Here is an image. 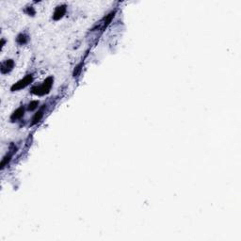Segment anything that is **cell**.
Segmentation results:
<instances>
[{"instance_id":"6da1fadb","label":"cell","mask_w":241,"mask_h":241,"mask_svg":"<svg viewBox=\"0 0 241 241\" xmlns=\"http://www.w3.org/2000/svg\"><path fill=\"white\" fill-rule=\"evenodd\" d=\"M53 82H54V78L52 77H47L41 85L33 87L32 90H31V92L33 94L39 95V96L47 94L48 92L50 91V90H51V88L53 86Z\"/></svg>"},{"instance_id":"7a4b0ae2","label":"cell","mask_w":241,"mask_h":241,"mask_svg":"<svg viewBox=\"0 0 241 241\" xmlns=\"http://www.w3.org/2000/svg\"><path fill=\"white\" fill-rule=\"evenodd\" d=\"M33 81V76L32 75H28L24 77L23 79L19 80L18 82H16L15 84H13L11 88V91H16L19 90H22L24 88H26L27 86H28L31 82Z\"/></svg>"},{"instance_id":"3957f363","label":"cell","mask_w":241,"mask_h":241,"mask_svg":"<svg viewBox=\"0 0 241 241\" xmlns=\"http://www.w3.org/2000/svg\"><path fill=\"white\" fill-rule=\"evenodd\" d=\"M14 67V61L12 59H7L5 60L2 64H1V68H0V71L3 75H6L13 69Z\"/></svg>"},{"instance_id":"277c9868","label":"cell","mask_w":241,"mask_h":241,"mask_svg":"<svg viewBox=\"0 0 241 241\" xmlns=\"http://www.w3.org/2000/svg\"><path fill=\"white\" fill-rule=\"evenodd\" d=\"M66 11H67V9H66V5H60V6H58V7L56 8V10H55V11H54L53 19H54L55 21H58V20L61 19V18L65 15Z\"/></svg>"},{"instance_id":"5b68a950","label":"cell","mask_w":241,"mask_h":241,"mask_svg":"<svg viewBox=\"0 0 241 241\" xmlns=\"http://www.w3.org/2000/svg\"><path fill=\"white\" fill-rule=\"evenodd\" d=\"M24 114H25V108H24V107H20L11 114V120H12V122L17 120H20L21 118L24 117Z\"/></svg>"},{"instance_id":"8992f818","label":"cell","mask_w":241,"mask_h":241,"mask_svg":"<svg viewBox=\"0 0 241 241\" xmlns=\"http://www.w3.org/2000/svg\"><path fill=\"white\" fill-rule=\"evenodd\" d=\"M44 107H42L40 110H38L35 114H34V116H33V118H32V122H31V125H37L40 120H42V116H43V109H44Z\"/></svg>"},{"instance_id":"52a82bcc","label":"cell","mask_w":241,"mask_h":241,"mask_svg":"<svg viewBox=\"0 0 241 241\" xmlns=\"http://www.w3.org/2000/svg\"><path fill=\"white\" fill-rule=\"evenodd\" d=\"M114 15H115V11H111L109 14H107L106 17H105V19H104V23H103V28H102V31H104L107 28V26L110 24V22H111V20L113 19V17H114Z\"/></svg>"},{"instance_id":"ba28073f","label":"cell","mask_w":241,"mask_h":241,"mask_svg":"<svg viewBox=\"0 0 241 241\" xmlns=\"http://www.w3.org/2000/svg\"><path fill=\"white\" fill-rule=\"evenodd\" d=\"M16 41H17V42H18L20 45H24V44H26V43L28 42V37L26 34L21 33V34H19V35L17 36Z\"/></svg>"},{"instance_id":"9c48e42d","label":"cell","mask_w":241,"mask_h":241,"mask_svg":"<svg viewBox=\"0 0 241 241\" xmlns=\"http://www.w3.org/2000/svg\"><path fill=\"white\" fill-rule=\"evenodd\" d=\"M12 154H13V152H11V153H9L7 156H5L4 157H3V159H2V161H1V169L3 170V169L10 163V161L11 160V157H12Z\"/></svg>"},{"instance_id":"30bf717a","label":"cell","mask_w":241,"mask_h":241,"mask_svg":"<svg viewBox=\"0 0 241 241\" xmlns=\"http://www.w3.org/2000/svg\"><path fill=\"white\" fill-rule=\"evenodd\" d=\"M82 66H83V62L79 63V64L76 67V69H75V71H74V74H73L74 77H77L80 75L81 70H82Z\"/></svg>"},{"instance_id":"8fae6325","label":"cell","mask_w":241,"mask_h":241,"mask_svg":"<svg viewBox=\"0 0 241 241\" xmlns=\"http://www.w3.org/2000/svg\"><path fill=\"white\" fill-rule=\"evenodd\" d=\"M39 101H37V100H34V101H31L29 104H28V110H30V111H32V110H35L36 108H38V107H39Z\"/></svg>"},{"instance_id":"7c38bea8","label":"cell","mask_w":241,"mask_h":241,"mask_svg":"<svg viewBox=\"0 0 241 241\" xmlns=\"http://www.w3.org/2000/svg\"><path fill=\"white\" fill-rule=\"evenodd\" d=\"M27 12L29 14V15H33L34 13H35V11H34V10H33V8L31 7V8H28V10H27Z\"/></svg>"},{"instance_id":"4fadbf2b","label":"cell","mask_w":241,"mask_h":241,"mask_svg":"<svg viewBox=\"0 0 241 241\" xmlns=\"http://www.w3.org/2000/svg\"><path fill=\"white\" fill-rule=\"evenodd\" d=\"M4 44H5V40L2 39V41H1V49L4 47Z\"/></svg>"}]
</instances>
